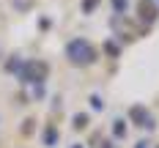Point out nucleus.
Masks as SVG:
<instances>
[{
  "instance_id": "nucleus-5",
  "label": "nucleus",
  "mask_w": 159,
  "mask_h": 148,
  "mask_svg": "<svg viewBox=\"0 0 159 148\" xmlns=\"http://www.w3.org/2000/svg\"><path fill=\"white\" fill-rule=\"evenodd\" d=\"M93 6H96V0H85V11H91Z\"/></svg>"
},
{
  "instance_id": "nucleus-2",
  "label": "nucleus",
  "mask_w": 159,
  "mask_h": 148,
  "mask_svg": "<svg viewBox=\"0 0 159 148\" xmlns=\"http://www.w3.org/2000/svg\"><path fill=\"white\" fill-rule=\"evenodd\" d=\"M44 74H47V66L44 63H33L30 61V63L25 66V71H22V80L25 82H39Z\"/></svg>"
},
{
  "instance_id": "nucleus-4",
  "label": "nucleus",
  "mask_w": 159,
  "mask_h": 148,
  "mask_svg": "<svg viewBox=\"0 0 159 148\" xmlns=\"http://www.w3.org/2000/svg\"><path fill=\"white\" fill-rule=\"evenodd\" d=\"M85 121H88L85 115H77V118H74V126H77V129H80V126H85Z\"/></svg>"
},
{
  "instance_id": "nucleus-1",
  "label": "nucleus",
  "mask_w": 159,
  "mask_h": 148,
  "mask_svg": "<svg viewBox=\"0 0 159 148\" xmlns=\"http://www.w3.org/2000/svg\"><path fill=\"white\" fill-rule=\"evenodd\" d=\"M66 55H69V61H71V63H91V61L96 58V49L91 47L85 38H74V41H69Z\"/></svg>"
},
{
  "instance_id": "nucleus-3",
  "label": "nucleus",
  "mask_w": 159,
  "mask_h": 148,
  "mask_svg": "<svg viewBox=\"0 0 159 148\" xmlns=\"http://www.w3.org/2000/svg\"><path fill=\"white\" fill-rule=\"evenodd\" d=\"M55 140H58V132H55V129H47V132H44V143H47V146H52Z\"/></svg>"
}]
</instances>
